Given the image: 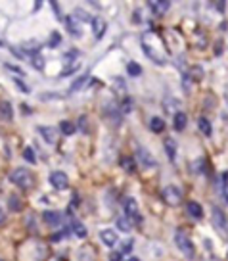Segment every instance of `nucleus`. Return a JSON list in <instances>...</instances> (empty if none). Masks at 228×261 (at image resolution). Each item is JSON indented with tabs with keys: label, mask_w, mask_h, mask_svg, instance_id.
Segmentation results:
<instances>
[{
	"label": "nucleus",
	"mask_w": 228,
	"mask_h": 261,
	"mask_svg": "<svg viewBox=\"0 0 228 261\" xmlns=\"http://www.w3.org/2000/svg\"><path fill=\"white\" fill-rule=\"evenodd\" d=\"M142 50L146 52V56H148L152 62H156V64H165V58H159V56H158V52H156V50H152V48H150V44H148L146 40L142 42Z\"/></svg>",
	"instance_id": "f3484780"
},
{
	"label": "nucleus",
	"mask_w": 228,
	"mask_h": 261,
	"mask_svg": "<svg viewBox=\"0 0 228 261\" xmlns=\"http://www.w3.org/2000/svg\"><path fill=\"white\" fill-rule=\"evenodd\" d=\"M36 130H38V134H40L48 144H54V142L58 140V132L52 129V127H48V125H38Z\"/></svg>",
	"instance_id": "6e6552de"
},
{
	"label": "nucleus",
	"mask_w": 228,
	"mask_h": 261,
	"mask_svg": "<svg viewBox=\"0 0 228 261\" xmlns=\"http://www.w3.org/2000/svg\"><path fill=\"white\" fill-rule=\"evenodd\" d=\"M42 221H44L46 225H50V227H60V225H62V213L48 209V211L42 213Z\"/></svg>",
	"instance_id": "0eeeda50"
},
{
	"label": "nucleus",
	"mask_w": 228,
	"mask_h": 261,
	"mask_svg": "<svg viewBox=\"0 0 228 261\" xmlns=\"http://www.w3.org/2000/svg\"><path fill=\"white\" fill-rule=\"evenodd\" d=\"M105 27H107V25H105V21H104V19H92V31H94V37H96V38H102V37H104V33H105Z\"/></svg>",
	"instance_id": "aec40b11"
},
{
	"label": "nucleus",
	"mask_w": 228,
	"mask_h": 261,
	"mask_svg": "<svg viewBox=\"0 0 228 261\" xmlns=\"http://www.w3.org/2000/svg\"><path fill=\"white\" fill-rule=\"evenodd\" d=\"M132 106H134V102H132V98H123V102H121V113H129L130 110H132Z\"/></svg>",
	"instance_id": "c85d7f7f"
},
{
	"label": "nucleus",
	"mask_w": 228,
	"mask_h": 261,
	"mask_svg": "<svg viewBox=\"0 0 228 261\" xmlns=\"http://www.w3.org/2000/svg\"><path fill=\"white\" fill-rule=\"evenodd\" d=\"M21 48H23V52H27V54L35 56V54L38 52V48H40V42H36L35 38H31V40H25V42L21 44Z\"/></svg>",
	"instance_id": "412c9836"
},
{
	"label": "nucleus",
	"mask_w": 228,
	"mask_h": 261,
	"mask_svg": "<svg viewBox=\"0 0 228 261\" xmlns=\"http://www.w3.org/2000/svg\"><path fill=\"white\" fill-rule=\"evenodd\" d=\"M8 207L12 209V211H21V207H23V202H21V198L18 194H10L8 196Z\"/></svg>",
	"instance_id": "a211bd4d"
},
{
	"label": "nucleus",
	"mask_w": 228,
	"mask_h": 261,
	"mask_svg": "<svg viewBox=\"0 0 228 261\" xmlns=\"http://www.w3.org/2000/svg\"><path fill=\"white\" fill-rule=\"evenodd\" d=\"M87 81H88V73H85L83 77H79V79L73 83V87L69 89V93H77V91H81V89L87 85Z\"/></svg>",
	"instance_id": "b1692460"
},
{
	"label": "nucleus",
	"mask_w": 228,
	"mask_h": 261,
	"mask_svg": "<svg viewBox=\"0 0 228 261\" xmlns=\"http://www.w3.org/2000/svg\"><path fill=\"white\" fill-rule=\"evenodd\" d=\"M161 198L167 205H178L182 202V192L176 185H167L161 190Z\"/></svg>",
	"instance_id": "7ed1b4c3"
},
{
	"label": "nucleus",
	"mask_w": 228,
	"mask_h": 261,
	"mask_svg": "<svg viewBox=\"0 0 228 261\" xmlns=\"http://www.w3.org/2000/svg\"><path fill=\"white\" fill-rule=\"evenodd\" d=\"M0 119H4V121H12L14 119V108H12V104L8 100L0 102Z\"/></svg>",
	"instance_id": "9b49d317"
},
{
	"label": "nucleus",
	"mask_w": 228,
	"mask_h": 261,
	"mask_svg": "<svg viewBox=\"0 0 228 261\" xmlns=\"http://www.w3.org/2000/svg\"><path fill=\"white\" fill-rule=\"evenodd\" d=\"M52 8H54V12H56V14H58V18H60L62 14H60V8H58V2H52Z\"/></svg>",
	"instance_id": "79ce46f5"
},
{
	"label": "nucleus",
	"mask_w": 228,
	"mask_h": 261,
	"mask_svg": "<svg viewBox=\"0 0 228 261\" xmlns=\"http://www.w3.org/2000/svg\"><path fill=\"white\" fill-rule=\"evenodd\" d=\"M132 246H134V242H132V240H127V242L123 244V250H121V254H127V252H130V250H132Z\"/></svg>",
	"instance_id": "4c0bfd02"
},
{
	"label": "nucleus",
	"mask_w": 228,
	"mask_h": 261,
	"mask_svg": "<svg viewBox=\"0 0 228 261\" xmlns=\"http://www.w3.org/2000/svg\"><path fill=\"white\" fill-rule=\"evenodd\" d=\"M215 6H217V10H219V12H225V2H217Z\"/></svg>",
	"instance_id": "a19ab883"
},
{
	"label": "nucleus",
	"mask_w": 228,
	"mask_h": 261,
	"mask_svg": "<svg viewBox=\"0 0 228 261\" xmlns=\"http://www.w3.org/2000/svg\"><path fill=\"white\" fill-rule=\"evenodd\" d=\"M117 228L123 230V232H130L132 230V223L127 217H117Z\"/></svg>",
	"instance_id": "393cba45"
},
{
	"label": "nucleus",
	"mask_w": 228,
	"mask_h": 261,
	"mask_svg": "<svg viewBox=\"0 0 228 261\" xmlns=\"http://www.w3.org/2000/svg\"><path fill=\"white\" fill-rule=\"evenodd\" d=\"M175 242H176V248L188 258V260H192L194 258V244H192V238L188 236V232L184 230V228H176V232H175Z\"/></svg>",
	"instance_id": "f03ea898"
},
{
	"label": "nucleus",
	"mask_w": 228,
	"mask_h": 261,
	"mask_svg": "<svg viewBox=\"0 0 228 261\" xmlns=\"http://www.w3.org/2000/svg\"><path fill=\"white\" fill-rule=\"evenodd\" d=\"M23 158H25V162L29 163H36V156H35V152H33L31 146H27V148H23Z\"/></svg>",
	"instance_id": "c756f323"
},
{
	"label": "nucleus",
	"mask_w": 228,
	"mask_h": 261,
	"mask_svg": "<svg viewBox=\"0 0 228 261\" xmlns=\"http://www.w3.org/2000/svg\"><path fill=\"white\" fill-rule=\"evenodd\" d=\"M79 125H81L83 132H88V119H87L85 115H81V117H79Z\"/></svg>",
	"instance_id": "f704fd0d"
},
{
	"label": "nucleus",
	"mask_w": 228,
	"mask_h": 261,
	"mask_svg": "<svg viewBox=\"0 0 228 261\" xmlns=\"http://www.w3.org/2000/svg\"><path fill=\"white\" fill-rule=\"evenodd\" d=\"M100 238H102V242L105 244V246H115L117 242H119V236L115 234V230H111V228H104V230H100Z\"/></svg>",
	"instance_id": "1a4fd4ad"
},
{
	"label": "nucleus",
	"mask_w": 228,
	"mask_h": 261,
	"mask_svg": "<svg viewBox=\"0 0 228 261\" xmlns=\"http://www.w3.org/2000/svg\"><path fill=\"white\" fill-rule=\"evenodd\" d=\"M186 123H188L186 113H184V112H176V113H175V119H173L175 130H184L186 129Z\"/></svg>",
	"instance_id": "4468645a"
},
{
	"label": "nucleus",
	"mask_w": 228,
	"mask_h": 261,
	"mask_svg": "<svg viewBox=\"0 0 228 261\" xmlns=\"http://www.w3.org/2000/svg\"><path fill=\"white\" fill-rule=\"evenodd\" d=\"M14 83L18 85V89H19V91H23V93H29V87H27V85H25L21 79H14Z\"/></svg>",
	"instance_id": "c9c22d12"
},
{
	"label": "nucleus",
	"mask_w": 228,
	"mask_h": 261,
	"mask_svg": "<svg viewBox=\"0 0 228 261\" xmlns=\"http://www.w3.org/2000/svg\"><path fill=\"white\" fill-rule=\"evenodd\" d=\"M6 67L10 69V71H14V73H23V69H19V67H16V65H10V64H6Z\"/></svg>",
	"instance_id": "ea45409f"
},
{
	"label": "nucleus",
	"mask_w": 228,
	"mask_h": 261,
	"mask_svg": "<svg viewBox=\"0 0 228 261\" xmlns=\"http://www.w3.org/2000/svg\"><path fill=\"white\" fill-rule=\"evenodd\" d=\"M121 167H123L127 173H132V171H134V160H132V158H123V160H121Z\"/></svg>",
	"instance_id": "2f4dec72"
},
{
	"label": "nucleus",
	"mask_w": 228,
	"mask_h": 261,
	"mask_svg": "<svg viewBox=\"0 0 228 261\" xmlns=\"http://www.w3.org/2000/svg\"><path fill=\"white\" fill-rule=\"evenodd\" d=\"M163 144H165V152H167L169 160H171V162H175V160H176V144H175V140H173L171 136H167Z\"/></svg>",
	"instance_id": "2eb2a0df"
},
{
	"label": "nucleus",
	"mask_w": 228,
	"mask_h": 261,
	"mask_svg": "<svg viewBox=\"0 0 228 261\" xmlns=\"http://www.w3.org/2000/svg\"><path fill=\"white\" fill-rule=\"evenodd\" d=\"M213 221H215V225H217V228L219 230H225L227 232V228H228V219H227V215L219 209V207H213Z\"/></svg>",
	"instance_id": "9d476101"
},
{
	"label": "nucleus",
	"mask_w": 228,
	"mask_h": 261,
	"mask_svg": "<svg viewBox=\"0 0 228 261\" xmlns=\"http://www.w3.org/2000/svg\"><path fill=\"white\" fill-rule=\"evenodd\" d=\"M123 260V254L121 252H115V254H111V258H109V261H121Z\"/></svg>",
	"instance_id": "58836bf2"
},
{
	"label": "nucleus",
	"mask_w": 228,
	"mask_h": 261,
	"mask_svg": "<svg viewBox=\"0 0 228 261\" xmlns=\"http://www.w3.org/2000/svg\"><path fill=\"white\" fill-rule=\"evenodd\" d=\"M67 183H69V179H67V175H65L64 171H54L50 175V185L56 190H64L65 186H67Z\"/></svg>",
	"instance_id": "423d86ee"
},
{
	"label": "nucleus",
	"mask_w": 228,
	"mask_h": 261,
	"mask_svg": "<svg viewBox=\"0 0 228 261\" xmlns=\"http://www.w3.org/2000/svg\"><path fill=\"white\" fill-rule=\"evenodd\" d=\"M10 181L18 186V188H31L33 186V173L25 167H16L12 173H10Z\"/></svg>",
	"instance_id": "f257e3e1"
},
{
	"label": "nucleus",
	"mask_w": 228,
	"mask_h": 261,
	"mask_svg": "<svg viewBox=\"0 0 228 261\" xmlns=\"http://www.w3.org/2000/svg\"><path fill=\"white\" fill-rule=\"evenodd\" d=\"M136 160L144 169H154L158 165L156 158L152 156V152L148 148H144V146H136Z\"/></svg>",
	"instance_id": "20e7f679"
},
{
	"label": "nucleus",
	"mask_w": 228,
	"mask_h": 261,
	"mask_svg": "<svg viewBox=\"0 0 228 261\" xmlns=\"http://www.w3.org/2000/svg\"><path fill=\"white\" fill-rule=\"evenodd\" d=\"M60 42H62V35L58 31H54L52 35H50V48H56V46H60Z\"/></svg>",
	"instance_id": "7c9ffc66"
},
{
	"label": "nucleus",
	"mask_w": 228,
	"mask_h": 261,
	"mask_svg": "<svg viewBox=\"0 0 228 261\" xmlns=\"http://www.w3.org/2000/svg\"><path fill=\"white\" fill-rule=\"evenodd\" d=\"M148 6L152 8V12L156 14V16H161V14H165L167 10H169V6H171V2L169 0H163V2H148Z\"/></svg>",
	"instance_id": "ddd939ff"
},
{
	"label": "nucleus",
	"mask_w": 228,
	"mask_h": 261,
	"mask_svg": "<svg viewBox=\"0 0 228 261\" xmlns=\"http://www.w3.org/2000/svg\"><path fill=\"white\" fill-rule=\"evenodd\" d=\"M65 27H67V31L71 33L73 37H81V27H79V21L77 19H73V18H67L65 19Z\"/></svg>",
	"instance_id": "6ab92c4d"
},
{
	"label": "nucleus",
	"mask_w": 228,
	"mask_h": 261,
	"mask_svg": "<svg viewBox=\"0 0 228 261\" xmlns=\"http://www.w3.org/2000/svg\"><path fill=\"white\" fill-rule=\"evenodd\" d=\"M186 209H188V215L194 217V219H201V217H203V207H201L197 202H188Z\"/></svg>",
	"instance_id": "dca6fc26"
},
{
	"label": "nucleus",
	"mask_w": 228,
	"mask_h": 261,
	"mask_svg": "<svg viewBox=\"0 0 228 261\" xmlns=\"http://www.w3.org/2000/svg\"><path fill=\"white\" fill-rule=\"evenodd\" d=\"M227 234H228V228H227Z\"/></svg>",
	"instance_id": "a18cd8bd"
},
{
	"label": "nucleus",
	"mask_w": 228,
	"mask_h": 261,
	"mask_svg": "<svg viewBox=\"0 0 228 261\" xmlns=\"http://www.w3.org/2000/svg\"><path fill=\"white\" fill-rule=\"evenodd\" d=\"M127 71H129V75H132V77L142 75V67L136 64V62H129V64H127Z\"/></svg>",
	"instance_id": "cd10ccee"
},
{
	"label": "nucleus",
	"mask_w": 228,
	"mask_h": 261,
	"mask_svg": "<svg viewBox=\"0 0 228 261\" xmlns=\"http://www.w3.org/2000/svg\"><path fill=\"white\" fill-rule=\"evenodd\" d=\"M4 219H6V213H4V209H2V207H0V225H2V223H4Z\"/></svg>",
	"instance_id": "37998d69"
},
{
	"label": "nucleus",
	"mask_w": 228,
	"mask_h": 261,
	"mask_svg": "<svg viewBox=\"0 0 228 261\" xmlns=\"http://www.w3.org/2000/svg\"><path fill=\"white\" fill-rule=\"evenodd\" d=\"M73 232L77 234V238H87V234H88V230H87V227L83 225V223H73Z\"/></svg>",
	"instance_id": "a878e982"
},
{
	"label": "nucleus",
	"mask_w": 228,
	"mask_h": 261,
	"mask_svg": "<svg viewBox=\"0 0 228 261\" xmlns=\"http://www.w3.org/2000/svg\"><path fill=\"white\" fill-rule=\"evenodd\" d=\"M129 261H140V260H138V258H130Z\"/></svg>",
	"instance_id": "c03bdc74"
},
{
	"label": "nucleus",
	"mask_w": 228,
	"mask_h": 261,
	"mask_svg": "<svg viewBox=\"0 0 228 261\" xmlns=\"http://www.w3.org/2000/svg\"><path fill=\"white\" fill-rule=\"evenodd\" d=\"M75 58H79V50H71V52L65 54V62H71V60H75Z\"/></svg>",
	"instance_id": "e433bc0d"
},
{
	"label": "nucleus",
	"mask_w": 228,
	"mask_h": 261,
	"mask_svg": "<svg viewBox=\"0 0 228 261\" xmlns=\"http://www.w3.org/2000/svg\"><path fill=\"white\" fill-rule=\"evenodd\" d=\"M105 117H107L111 123L119 125V123H121V112H119V108H117V106H107V108H105Z\"/></svg>",
	"instance_id": "f8f14e48"
},
{
	"label": "nucleus",
	"mask_w": 228,
	"mask_h": 261,
	"mask_svg": "<svg viewBox=\"0 0 228 261\" xmlns=\"http://www.w3.org/2000/svg\"><path fill=\"white\" fill-rule=\"evenodd\" d=\"M73 19H81V21H92V18H90L87 12H83V10H75Z\"/></svg>",
	"instance_id": "473e14b6"
},
{
	"label": "nucleus",
	"mask_w": 228,
	"mask_h": 261,
	"mask_svg": "<svg viewBox=\"0 0 228 261\" xmlns=\"http://www.w3.org/2000/svg\"><path fill=\"white\" fill-rule=\"evenodd\" d=\"M125 211H127V219H129L130 223L134 221V223H142V215H140V211H138V205H136V200L134 198H127L125 200Z\"/></svg>",
	"instance_id": "39448f33"
},
{
	"label": "nucleus",
	"mask_w": 228,
	"mask_h": 261,
	"mask_svg": "<svg viewBox=\"0 0 228 261\" xmlns=\"http://www.w3.org/2000/svg\"><path fill=\"white\" fill-rule=\"evenodd\" d=\"M150 129L154 130V132H161V130H165V121H163L161 117L154 115V117L150 119Z\"/></svg>",
	"instance_id": "4be33fe9"
},
{
	"label": "nucleus",
	"mask_w": 228,
	"mask_h": 261,
	"mask_svg": "<svg viewBox=\"0 0 228 261\" xmlns=\"http://www.w3.org/2000/svg\"><path fill=\"white\" fill-rule=\"evenodd\" d=\"M197 125H199V130H201L205 136H211L213 129H211V123H209V119H207V117H199Z\"/></svg>",
	"instance_id": "5701e85b"
},
{
	"label": "nucleus",
	"mask_w": 228,
	"mask_h": 261,
	"mask_svg": "<svg viewBox=\"0 0 228 261\" xmlns=\"http://www.w3.org/2000/svg\"><path fill=\"white\" fill-rule=\"evenodd\" d=\"M33 65H35L36 69H44V58L38 56V54H35V56H33Z\"/></svg>",
	"instance_id": "72a5a7b5"
},
{
	"label": "nucleus",
	"mask_w": 228,
	"mask_h": 261,
	"mask_svg": "<svg viewBox=\"0 0 228 261\" xmlns=\"http://www.w3.org/2000/svg\"><path fill=\"white\" fill-rule=\"evenodd\" d=\"M60 130H62V132H64V134H67V136H71V134H75V125H73V123H71V121H67V119H65V121H62V123H60Z\"/></svg>",
	"instance_id": "bb28decb"
}]
</instances>
